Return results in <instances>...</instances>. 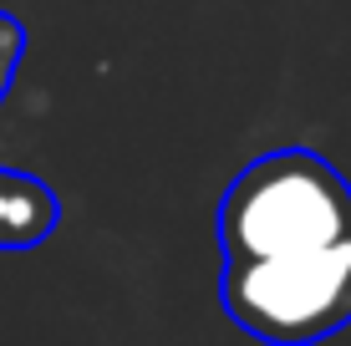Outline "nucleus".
Returning a JSON list of instances; mask_svg holds the SVG:
<instances>
[{
  "instance_id": "nucleus-2",
  "label": "nucleus",
  "mask_w": 351,
  "mask_h": 346,
  "mask_svg": "<svg viewBox=\"0 0 351 346\" xmlns=\"http://www.w3.org/2000/svg\"><path fill=\"white\" fill-rule=\"evenodd\" d=\"M219 301L265 346H311L351 326V240L265 260H224Z\"/></svg>"
},
{
  "instance_id": "nucleus-1",
  "label": "nucleus",
  "mask_w": 351,
  "mask_h": 346,
  "mask_svg": "<svg viewBox=\"0 0 351 346\" xmlns=\"http://www.w3.org/2000/svg\"><path fill=\"white\" fill-rule=\"evenodd\" d=\"M336 240H351V184L311 148L255 158L219 204L224 260L295 255Z\"/></svg>"
},
{
  "instance_id": "nucleus-3",
  "label": "nucleus",
  "mask_w": 351,
  "mask_h": 346,
  "mask_svg": "<svg viewBox=\"0 0 351 346\" xmlns=\"http://www.w3.org/2000/svg\"><path fill=\"white\" fill-rule=\"evenodd\" d=\"M62 219L51 184H41L36 173L0 169V255L10 249H36Z\"/></svg>"
},
{
  "instance_id": "nucleus-4",
  "label": "nucleus",
  "mask_w": 351,
  "mask_h": 346,
  "mask_svg": "<svg viewBox=\"0 0 351 346\" xmlns=\"http://www.w3.org/2000/svg\"><path fill=\"white\" fill-rule=\"evenodd\" d=\"M21 56H26V26L0 16V102H5V92H10V77H16Z\"/></svg>"
}]
</instances>
